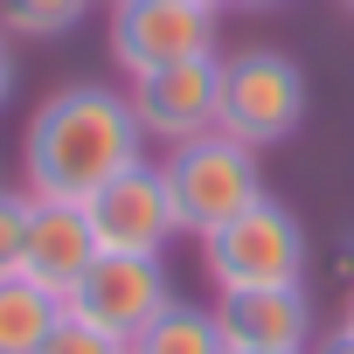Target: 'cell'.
I'll list each match as a JSON object with an SVG mask.
<instances>
[{
	"instance_id": "6da1fadb",
	"label": "cell",
	"mask_w": 354,
	"mask_h": 354,
	"mask_svg": "<svg viewBox=\"0 0 354 354\" xmlns=\"http://www.w3.org/2000/svg\"><path fill=\"white\" fill-rule=\"evenodd\" d=\"M146 160V132L118 84H63L28 111L21 188L42 202H91L104 181Z\"/></svg>"
},
{
	"instance_id": "7a4b0ae2",
	"label": "cell",
	"mask_w": 354,
	"mask_h": 354,
	"mask_svg": "<svg viewBox=\"0 0 354 354\" xmlns=\"http://www.w3.org/2000/svg\"><path fill=\"white\" fill-rule=\"evenodd\" d=\"M160 174H167L174 216H181V236H195V243L209 230H223L230 216H243L257 195H271L264 188V153L230 139V132H202L188 146H174L160 160Z\"/></svg>"
},
{
	"instance_id": "3957f363",
	"label": "cell",
	"mask_w": 354,
	"mask_h": 354,
	"mask_svg": "<svg viewBox=\"0 0 354 354\" xmlns=\"http://www.w3.org/2000/svg\"><path fill=\"white\" fill-rule=\"evenodd\" d=\"M202 271L216 292H264V285H306V223L278 195H257L243 216L202 236Z\"/></svg>"
},
{
	"instance_id": "277c9868",
	"label": "cell",
	"mask_w": 354,
	"mask_h": 354,
	"mask_svg": "<svg viewBox=\"0 0 354 354\" xmlns=\"http://www.w3.org/2000/svg\"><path fill=\"white\" fill-rule=\"evenodd\" d=\"M306 104H313V91H306V70H299V56H285V49H236V56H223V111H216V132H230V139H243V146H285L299 125H306Z\"/></svg>"
},
{
	"instance_id": "5b68a950",
	"label": "cell",
	"mask_w": 354,
	"mask_h": 354,
	"mask_svg": "<svg viewBox=\"0 0 354 354\" xmlns=\"http://www.w3.org/2000/svg\"><path fill=\"white\" fill-rule=\"evenodd\" d=\"M223 15L202 8V0H111V28H104V49L111 63L132 77H153V70H174L188 56H223Z\"/></svg>"
},
{
	"instance_id": "8992f818",
	"label": "cell",
	"mask_w": 354,
	"mask_h": 354,
	"mask_svg": "<svg viewBox=\"0 0 354 354\" xmlns=\"http://www.w3.org/2000/svg\"><path fill=\"white\" fill-rule=\"evenodd\" d=\"M132 97V118L146 132V146H188L202 132H216V111H223V56H188L174 70H153V77H132L125 84Z\"/></svg>"
},
{
	"instance_id": "52a82bcc",
	"label": "cell",
	"mask_w": 354,
	"mask_h": 354,
	"mask_svg": "<svg viewBox=\"0 0 354 354\" xmlns=\"http://www.w3.org/2000/svg\"><path fill=\"white\" fill-rule=\"evenodd\" d=\"M91 230H97V250L111 257H167L174 236H181V216H174V195H167V174L153 160L125 167L118 181H104L91 202Z\"/></svg>"
},
{
	"instance_id": "ba28073f",
	"label": "cell",
	"mask_w": 354,
	"mask_h": 354,
	"mask_svg": "<svg viewBox=\"0 0 354 354\" xmlns=\"http://www.w3.org/2000/svg\"><path fill=\"white\" fill-rule=\"evenodd\" d=\"M77 319H91V326H104L111 340H139L167 306H174V278H167V257H97L84 278H77V292L63 299Z\"/></svg>"
},
{
	"instance_id": "9c48e42d",
	"label": "cell",
	"mask_w": 354,
	"mask_h": 354,
	"mask_svg": "<svg viewBox=\"0 0 354 354\" xmlns=\"http://www.w3.org/2000/svg\"><path fill=\"white\" fill-rule=\"evenodd\" d=\"M97 230H91V209L84 202H42L35 195V216H28V250H21V271L35 285H49L56 299L77 292V278L97 264Z\"/></svg>"
},
{
	"instance_id": "30bf717a",
	"label": "cell",
	"mask_w": 354,
	"mask_h": 354,
	"mask_svg": "<svg viewBox=\"0 0 354 354\" xmlns=\"http://www.w3.org/2000/svg\"><path fill=\"white\" fill-rule=\"evenodd\" d=\"M216 319H223L230 347H278V354H306L313 347V299H306V285L216 292Z\"/></svg>"
},
{
	"instance_id": "8fae6325",
	"label": "cell",
	"mask_w": 354,
	"mask_h": 354,
	"mask_svg": "<svg viewBox=\"0 0 354 354\" xmlns=\"http://www.w3.org/2000/svg\"><path fill=\"white\" fill-rule=\"evenodd\" d=\"M56 319H63V299L49 285H35L28 271L0 278V354H42Z\"/></svg>"
},
{
	"instance_id": "7c38bea8",
	"label": "cell",
	"mask_w": 354,
	"mask_h": 354,
	"mask_svg": "<svg viewBox=\"0 0 354 354\" xmlns=\"http://www.w3.org/2000/svg\"><path fill=\"white\" fill-rule=\"evenodd\" d=\"M132 354H230V340H223V319H216V306H188V299H174L139 340H132Z\"/></svg>"
},
{
	"instance_id": "4fadbf2b",
	"label": "cell",
	"mask_w": 354,
	"mask_h": 354,
	"mask_svg": "<svg viewBox=\"0 0 354 354\" xmlns=\"http://www.w3.org/2000/svg\"><path fill=\"white\" fill-rule=\"evenodd\" d=\"M91 8H97V0H0V28H8L15 42H56Z\"/></svg>"
},
{
	"instance_id": "5bb4252c",
	"label": "cell",
	"mask_w": 354,
	"mask_h": 354,
	"mask_svg": "<svg viewBox=\"0 0 354 354\" xmlns=\"http://www.w3.org/2000/svg\"><path fill=\"white\" fill-rule=\"evenodd\" d=\"M28 216H35V195L28 188H0V278L21 271V250H28Z\"/></svg>"
},
{
	"instance_id": "9a60e30c",
	"label": "cell",
	"mask_w": 354,
	"mask_h": 354,
	"mask_svg": "<svg viewBox=\"0 0 354 354\" xmlns=\"http://www.w3.org/2000/svg\"><path fill=\"white\" fill-rule=\"evenodd\" d=\"M42 354H132V347L111 340L104 326H91V319H77V313L63 306V319H56V333L42 340Z\"/></svg>"
},
{
	"instance_id": "2e32d148",
	"label": "cell",
	"mask_w": 354,
	"mask_h": 354,
	"mask_svg": "<svg viewBox=\"0 0 354 354\" xmlns=\"http://www.w3.org/2000/svg\"><path fill=\"white\" fill-rule=\"evenodd\" d=\"M8 97H15V35L0 28V104H8Z\"/></svg>"
},
{
	"instance_id": "e0dca14e",
	"label": "cell",
	"mask_w": 354,
	"mask_h": 354,
	"mask_svg": "<svg viewBox=\"0 0 354 354\" xmlns=\"http://www.w3.org/2000/svg\"><path fill=\"white\" fill-rule=\"evenodd\" d=\"M306 354H354V333H347V326H333V333H319Z\"/></svg>"
},
{
	"instance_id": "ac0fdd59",
	"label": "cell",
	"mask_w": 354,
	"mask_h": 354,
	"mask_svg": "<svg viewBox=\"0 0 354 354\" xmlns=\"http://www.w3.org/2000/svg\"><path fill=\"white\" fill-rule=\"evenodd\" d=\"M236 8H285V0H236Z\"/></svg>"
},
{
	"instance_id": "d6986e66",
	"label": "cell",
	"mask_w": 354,
	"mask_h": 354,
	"mask_svg": "<svg viewBox=\"0 0 354 354\" xmlns=\"http://www.w3.org/2000/svg\"><path fill=\"white\" fill-rule=\"evenodd\" d=\"M340 326H347V333H354V299H347V313H340Z\"/></svg>"
},
{
	"instance_id": "ffe728a7",
	"label": "cell",
	"mask_w": 354,
	"mask_h": 354,
	"mask_svg": "<svg viewBox=\"0 0 354 354\" xmlns=\"http://www.w3.org/2000/svg\"><path fill=\"white\" fill-rule=\"evenodd\" d=\"M230 354H278V347H230Z\"/></svg>"
},
{
	"instance_id": "44dd1931",
	"label": "cell",
	"mask_w": 354,
	"mask_h": 354,
	"mask_svg": "<svg viewBox=\"0 0 354 354\" xmlns=\"http://www.w3.org/2000/svg\"><path fill=\"white\" fill-rule=\"evenodd\" d=\"M202 8H216V15H223V8H236V0H202Z\"/></svg>"
},
{
	"instance_id": "7402d4cb",
	"label": "cell",
	"mask_w": 354,
	"mask_h": 354,
	"mask_svg": "<svg viewBox=\"0 0 354 354\" xmlns=\"http://www.w3.org/2000/svg\"><path fill=\"white\" fill-rule=\"evenodd\" d=\"M340 8H354V0H340Z\"/></svg>"
}]
</instances>
